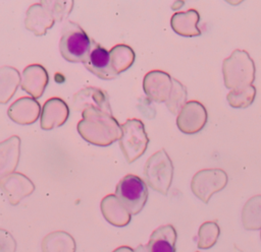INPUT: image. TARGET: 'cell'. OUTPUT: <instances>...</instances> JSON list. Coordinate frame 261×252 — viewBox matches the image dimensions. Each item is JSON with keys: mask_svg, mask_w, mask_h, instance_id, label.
Returning <instances> with one entry per match:
<instances>
[{"mask_svg": "<svg viewBox=\"0 0 261 252\" xmlns=\"http://www.w3.org/2000/svg\"><path fill=\"white\" fill-rule=\"evenodd\" d=\"M76 129L86 141L98 146H107L119 140L121 136V125L112 113L93 106L82 111V120Z\"/></svg>", "mask_w": 261, "mask_h": 252, "instance_id": "6da1fadb", "label": "cell"}, {"mask_svg": "<svg viewBox=\"0 0 261 252\" xmlns=\"http://www.w3.org/2000/svg\"><path fill=\"white\" fill-rule=\"evenodd\" d=\"M255 63L249 53L242 49L234 50L222 62V75L227 88L251 85L255 80Z\"/></svg>", "mask_w": 261, "mask_h": 252, "instance_id": "7a4b0ae2", "label": "cell"}, {"mask_svg": "<svg viewBox=\"0 0 261 252\" xmlns=\"http://www.w3.org/2000/svg\"><path fill=\"white\" fill-rule=\"evenodd\" d=\"M93 40L73 21H67L61 33L59 52L68 62L85 63L92 49Z\"/></svg>", "mask_w": 261, "mask_h": 252, "instance_id": "3957f363", "label": "cell"}, {"mask_svg": "<svg viewBox=\"0 0 261 252\" xmlns=\"http://www.w3.org/2000/svg\"><path fill=\"white\" fill-rule=\"evenodd\" d=\"M68 3L70 2L46 1L31 5L27 11L25 27L36 36H43L54 24L55 20L62 19L65 14L69 13Z\"/></svg>", "mask_w": 261, "mask_h": 252, "instance_id": "277c9868", "label": "cell"}, {"mask_svg": "<svg viewBox=\"0 0 261 252\" xmlns=\"http://www.w3.org/2000/svg\"><path fill=\"white\" fill-rule=\"evenodd\" d=\"M146 184L153 190L166 195L173 178V164L165 149L153 153L144 167Z\"/></svg>", "mask_w": 261, "mask_h": 252, "instance_id": "5b68a950", "label": "cell"}, {"mask_svg": "<svg viewBox=\"0 0 261 252\" xmlns=\"http://www.w3.org/2000/svg\"><path fill=\"white\" fill-rule=\"evenodd\" d=\"M120 149L127 163L138 160L147 149L149 138L145 125L140 119H128L121 124V136L118 140Z\"/></svg>", "mask_w": 261, "mask_h": 252, "instance_id": "8992f818", "label": "cell"}, {"mask_svg": "<svg viewBox=\"0 0 261 252\" xmlns=\"http://www.w3.org/2000/svg\"><path fill=\"white\" fill-rule=\"evenodd\" d=\"M115 195L130 214H138L147 202L148 187L141 177L128 174L117 183Z\"/></svg>", "mask_w": 261, "mask_h": 252, "instance_id": "52a82bcc", "label": "cell"}, {"mask_svg": "<svg viewBox=\"0 0 261 252\" xmlns=\"http://www.w3.org/2000/svg\"><path fill=\"white\" fill-rule=\"evenodd\" d=\"M228 177L224 170L219 168L203 169L192 178L191 189L204 203H208L214 193L221 191L227 184Z\"/></svg>", "mask_w": 261, "mask_h": 252, "instance_id": "ba28073f", "label": "cell"}, {"mask_svg": "<svg viewBox=\"0 0 261 252\" xmlns=\"http://www.w3.org/2000/svg\"><path fill=\"white\" fill-rule=\"evenodd\" d=\"M208 114L205 106L198 101H188L176 117V126L185 134H196L206 125Z\"/></svg>", "mask_w": 261, "mask_h": 252, "instance_id": "9c48e42d", "label": "cell"}, {"mask_svg": "<svg viewBox=\"0 0 261 252\" xmlns=\"http://www.w3.org/2000/svg\"><path fill=\"white\" fill-rule=\"evenodd\" d=\"M172 88V77L162 70H151L143 79V89L153 102L165 103Z\"/></svg>", "mask_w": 261, "mask_h": 252, "instance_id": "30bf717a", "label": "cell"}, {"mask_svg": "<svg viewBox=\"0 0 261 252\" xmlns=\"http://www.w3.org/2000/svg\"><path fill=\"white\" fill-rule=\"evenodd\" d=\"M0 188L9 203L16 205L34 192L35 185L25 175L14 172L0 181Z\"/></svg>", "mask_w": 261, "mask_h": 252, "instance_id": "8fae6325", "label": "cell"}, {"mask_svg": "<svg viewBox=\"0 0 261 252\" xmlns=\"http://www.w3.org/2000/svg\"><path fill=\"white\" fill-rule=\"evenodd\" d=\"M85 67L101 79H113L118 76L112 68L109 51L93 40L92 49L88 59L84 63Z\"/></svg>", "mask_w": 261, "mask_h": 252, "instance_id": "7c38bea8", "label": "cell"}, {"mask_svg": "<svg viewBox=\"0 0 261 252\" xmlns=\"http://www.w3.org/2000/svg\"><path fill=\"white\" fill-rule=\"evenodd\" d=\"M69 116L67 104L60 98L48 99L41 110L40 125L44 130H50L63 125Z\"/></svg>", "mask_w": 261, "mask_h": 252, "instance_id": "4fadbf2b", "label": "cell"}, {"mask_svg": "<svg viewBox=\"0 0 261 252\" xmlns=\"http://www.w3.org/2000/svg\"><path fill=\"white\" fill-rule=\"evenodd\" d=\"M40 103L31 97H21L8 108L7 115L15 123L30 125L37 121L41 115Z\"/></svg>", "mask_w": 261, "mask_h": 252, "instance_id": "5bb4252c", "label": "cell"}, {"mask_svg": "<svg viewBox=\"0 0 261 252\" xmlns=\"http://www.w3.org/2000/svg\"><path fill=\"white\" fill-rule=\"evenodd\" d=\"M49 76L47 70L40 64H31L27 66L21 73V88L31 94L34 99L42 97Z\"/></svg>", "mask_w": 261, "mask_h": 252, "instance_id": "9a60e30c", "label": "cell"}, {"mask_svg": "<svg viewBox=\"0 0 261 252\" xmlns=\"http://www.w3.org/2000/svg\"><path fill=\"white\" fill-rule=\"evenodd\" d=\"M20 156V138L10 136L0 142V181L14 173Z\"/></svg>", "mask_w": 261, "mask_h": 252, "instance_id": "2e32d148", "label": "cell"}, {"mask_svg": "<svg viewBox=\"0 0 261 252\" xmlns=\"http://www.w3.org/2000/svg\"><path fill=\"white\" fill-rule=\"evenodd\" d=\"M100 208L104 218L112 226L124 227L130 222L132 214L115 194H108L103 197L100 203Z\"/></svg>", "mask_w": 261, "mask_h": 252, "instance_id": "e0dca14e", "label": "cell"}, {"mask_svg": "<svg viewBox=\"0 0 261 252\" xmlns=\"http://www.w3.org/2000/svg\"><path fill=\"white\" fill-rule=\"evenodd\" d=\"M200 14L198 10L191 8L187 11L174 12L170 18V25L174 33L181 37H198L201 30L198 27Z\"/></svg>", "mask_w": 261, "mask_h": 252, "instance_id": "ac0fdd59", "label": "cell"}, {"mask_svg": "<svg viewBox=\"0 0 261 252\" xmlns=\"http://www.w3.org/2000/svg\"><path fill=\"white\" fill-rule=\"evenodd\" d=\"M97 107L103 111L111 113V107L108 101L106 92L100 88L88 86L81 89L73 97L72 107L74 109H82V111L87 107Z\"/></svg>", "mask_w": 261, "mask_h": 252, "instance_id": "d6986e66", "label": "cell"}, {"mask_svg": "<svg viewBox=\"0 0 261 252\" xmlns=\"http://www.w3.org/2000/svg\"><path fill=\"white\" fill-rule=\"evenodd\" d=\"M177 234L172 225H163L155 229L147 244L149 252H175Z\"/></svg>", "mask_w": 261, "mask_h": 252, "instance_id": "ffe728a7", "label": "cell"}, {"mask_svg": "<svg viewBox=\"0 0 261 252\" xmlns=\"http://www.w3.org/2000/svg\"><path fill=\"white\" fill-rule=\"evenodd\" d=\"M42 252H75L73 237L64 231H54L46 235L41 243Z\"/></svg>", "mask_w": 261, "mask_h": 252, "instance_id": "44dd1931", "label": "cell"}, {"mask_svg": "<svg viewBox=\"0 0 261 252\" xmlns=\"http://www.w3.org/2000/svg\"><path fill=\"white\" fill-rule=\"evenodd\" d=\"M20 81L21 77L16 68L0 67V104L7 103L13 97Z\"/></svg>", "mask_w": 261, "mask_h": 252, "instance_id": "7402d4cb", "label": "cell"}, {"mask_svg": "<svg viewBox=\"0 0 261 252\" xmlns=\"http://www.w3.org/2000/svg\"><path fill=\"white\" fill-rule=\"evenodd\" d=\"M242 224L248 231L261 230V195H254L242 209Z\"/></svg>", "mask_w": 261, "mask_h": 252, "instance_id": "603a6c76", "label": "cell"}, {"mask_svg": "<svg viewBox=\"0 0 261 252\" xmlns=\"http://www.w3.org/2000/svg\"><path fill=\"white\" fill-rule=\"evenodd\" d=\"M110 62L116 74H119L128 69L135 62V51L127 45L118 44L112 47L109 51Z\"/></svg>", "mask_w": 261, "mask_h": 252, "instance_id": "cb8c5ba5", "label": "cell"}, {"mask_svg": "<svg viewBox=\"0 0 261 252\" xmlns=\"http://www.w3.org/2000/svg\"><path fill=\"white\" fill-rule=\"evenodd\" d=\"M256 97V87L254 85H246L232 88L226 94L228 105L236 109H244L251 106Z\"/></svg>", "mask_w": 261, "mask_h": 252, "instance_id": "d4e9b609", "label": "cell"}, {"mask_svg": "<svg viewBox=\"0 0 261 252\" xmlns=\"http://www.w3.org/2000/svg\"><path fill=\"white\" fill-rule=\"evenodd\" d=\"M220 235L219 226L212 220L203 223L198 232V243L197 246L199 249H209L215 245Z\"/></svg>", "mask_w": 261, "mask_h": 252, "instance_id": "484cf974", "label": "cell"}, {"mask_svg": "<svg viewBox=\"0 0 261 252\" xmlns=\"http://www.w3.org/2000/svg\"><path fill=\"white\" fill-rule=\"evenodd\" d=\"M187 88L186 86L175 78H172V88L170 94L165 102L167 109L173 115H177L184 106L187 104Z\"/></svg>", "mask_w": 261, "mask_h": 252, "instance_id": "4316f807", "label": "cell"}, {"mask_svg": "<svg viewBox=\"0 0 261 252\" xmlns=\"http://www.w3.org/2000/svg\"><path fill=\"white\" fill-rule=\"evenodd\" d=\"M16 242L13 236L0 228V252H15Z\"/></svg>", "mask_w": 261, "mask_h": 252, "instance_id": "83f0119b", "label": "cell"}, {"mask_svg": "<svg viewBox=\"0 0 261 252\" xmlns=\"http://www.w3.org/2000/svg\"><path fill=\"white\" fill-rule=\"evenodd\" d=\"M112 252H135L133 248L128 246H119L116 249H114Z\"/></svg>", "mask_w": 261, "mask_h": 252, "instance_id": "f1b7e54d", "label": "cell"}, {"mask_svg": "<svg viewBox=\"0 0 261 252\" xmlns=\"http://www.w3.org/2000/svg\"><path fill=\"white\" fill-rule=\"evenodd\" d=\"M134 251L135 252H149L147 245H143V244L139 245L136 249H134Z\"/></svg>", "mask_w": 261, "mask_h": 252, "instance_id": "f546056e", "label": "cell"}, {"mask_svg": "<svg viewBox=\"0 0 261 252\" xmlns=\"http://www.w3.org/2000/svg\"><path fill=\"white\" fill-rule=\"evenodd\" d=\"M260 238H261V232H260Z\"/></svg>", "mask_w": 261, "mask_h": 252, "instance_id": "4dcf8cb0", "label": "cell"}, {"mask_svg": "<svg viewBox=\"0 0 261 252\" xmlns=\"http://www.w3.org/2000/svg\"><path fill=\"white\" fill-rule=\"evenodd\" d=\"M197 252H198V251H197Z\"/></svg>", "mask_w": 261, "mask_h": 252, "instance_id": "1f68e13d", "label": "cell"}]
</instances>
